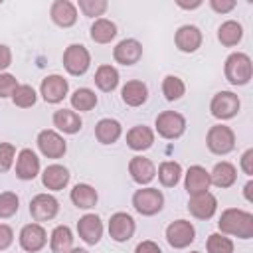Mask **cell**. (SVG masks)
I'll list each match as a JSON object with an SVG mask.
<instances>
[{"mask_svg":"<svg viewBox=\"0 0 253 253\" xmlns=\"http://www.w3.org/2000/svg\"><path fill=\"white\" fill-rule=\"evenodd\" d=\"M38 148L43 156L47 158H61L67 150V144L63 140V136H59L55 130H42L38 134Z\"/></svg>","mask_w":253,"mask_h":253,"instance_id":"10","label":"cell"},{"mask_svg":"<svg viewBox=\"0 0 253 253\" xmlns=\"http://www.w3.org/2000/svg\"><path fill=\"white\" fill-rule=\"evenodd\" d=\"M235 178H237V170L231 162H217L210 174V184L217 188H229L235 184Z\"/></svg>","mask_w":253,"mask_h":253,"instance_id":"25","label":"cell"},{"mask_svg":"<svg viewBox=\"0 0 253 253\" xmlns=\"http://www.w3.org/2000/svg\"><path fill=\"white\" fill-rule=\"evenodd\" d=\"M95 85L105 93L113 91L119 85V71L113 65H101L95 71Z\"/></svg>","mask_w":253,"mask_h":253,"instance_id":"32","label":"cell"},{"mask_svg":"<svg viewBox=\"0 0 253 253\" xmlns=\"http://www.w3.org/2000/svg\"><path fill=\"white\" fill-rule=\"evenodd\" d=\"M95 105H97V95L87 87H81L71 95V107L75 111H91Z\"/></svg>","mask_w":253,"mask_h":253,"instance_id":"34","label":"cell"},{"mask_svg":"<svg viewBox=\"0 0 253 253\" xmlns=\"http://www.w3.org/2000/svg\"><path fill=\"white\" fill-rule=\"evenodd\" d=\"M239 107H241L239 97L235 93H231V91H219V93H215L213 99H211V103H210L211 115L215 119H221V121L235 117L237 111H239Z\"/></svg>","mask_w":253,"mask_h":253,"instance_id":"6","label":"cell"},{"mask_svg":"<svg viewBox=\"0 0 253 253\" xmlns=\"http://www.w3.org/2000/svg\"><path fill=\"white\" fill-rule=\"evenodd\" d=\"M128 172L136 184H148L156 176V168H154L152 160H148L144 156H134L128 162Z\"/></svg>","mask_w":253,"mask_h":253,"instance_id":"22","label":"cell"},{"mask_svg":"<svg viewBox=\"0 0 253 253\" xmlns=\"http://www.w3.org/2000/svg\"><path fill=\"white\" fill-rule=\"evenodd\" d=\"M42 184L53 192L63 190L69 184V170L61 164H49L42 174Z\"/></svg>","mask_w":253,"mask_h":253,"instance_id":"20","label":"cell"},{"mask_svg":"<svg viewBox=\"0 0 253 253\" xmlns=\"http://www.w3.org/2000/svg\"><path fill=\"white\" fill-rule=\"evenodd\" d=\"M178 6H180V8H186V10H192V8L202 6V0H196V2H192V4H184L182 0H178Z\"/></svg>","mask_w":253,"mask_h":253,"instance_id":"47","label":"cell"},{"mask_svg":"<svg viewBox=\"0 0 253 253\" xmlns=\"http://www.w3.org/2000/svg\"><path fill=\"white\" fill-rule=\"evenodd\" d=\"M18 196L14 192H4L0 194V219H8L18 211Z\"/></svg>","mask_w":253,"mask_h":253,"instance_id":"38","label":"cell"},{"mask_svg":"<svg viewBox=\"0 0 253 253\" xmlns=\"http://www.w3.org/2000/svg\"><path fill=\"white\" fill-rule=\"evenodd\" d=\"M162 93L168 101H178L184 93H186V85L180 77L176 75H166L162 81Z\"/></svg>","mask_w":253,"mask_h":253,"instance_id":"35","label":"cell"},{"mask_svg":"<svg viewBox=\"0 0 253 253\" xmlns=\"http://www.w3.org/2000/svg\"><path fill=\"white\" fill-rule=\"evenodd\" d=\"M186 192L190 196H198V194H204L208 192L210 188V172L202 166H190L188 172H186Z\"/></svg>","mask_w":253,"mask_h":253,"instance_id":"19","label":"cell"},{"mask_svg":"<svg viewBox=\"0 0 253 253\" xmlns=\"http://www.w3.org/2000/svg\"><path fill=\"white\" fill-rule=\"evenodd\" d=\"M59 211V202L51 194H38L30 202V213L34 221H49L57 215Z\"/></svg>","mask_w":253,"mask_h":253,"instance_id":"9","label":"cell"},{"mask_svg":"<svg viewBox=\"0 0 253 253\" xmlns=\"http://www.w3.org/2000/svg\"><path fill=\"white\" fill-rule=\"evenodd\" d=\"M12 241H14V231H12V227L6 225V223H0V251L8 249V247L12 245Z\"/></svg>","mask_w":253,"mask_h":253,"instance_id":"42","label":"cell"},{"mask_svg":"<svg viewBox=\"0 0 253 253\" xmlns=\"http://www.w3.org/2000/svg\"><path fill=\"white\" fill-rule=\"evenodd\" d=\"M10 63H12V51H10L8 45L0 43V71H4L6 67H10Z\"/></svg>","mask_w":253,"mask_h":253,"instance_id":"45","label":"cell"},{"mask_svg":"<svg viewBox=\"0 0 253 253\" xmlns=\"http://www.w3.org/2000/svg\"><path fill=\"white\" fill-rule=\"evenodd\" d=\"M152 142H154V132L144 125H136L126 132V144L132 150H146L152 146Z\"/></svg>","mask_w":253,"mask_h":253,"instance_id":"24","label":"cell"},{"mask_svg":"<svg viewBox=\"0 0 253 253\" xmlns=\"http://www.w3.org/2000/svg\"><path fill=\"white\" fill-rule=\"evenodd\" d=\"M123 128H121V123L115 121V119H101L95 126V136L101 144H113L119 140Z\"/></svg>","mask_w":253,"mask_h":253,"instance_id":"26","label":"cell"},{"mask_svg":"<svg viewBox=\"0 0 253 253\" xmlns=\"http://www.w3.org/2000/svg\"><path fill=\"white\" fill-rule=\"evenodd\" d=\"M132 206L138 213L142 215H154L162 210L164 206V196L160 190L156 188H142V190H136L134 196H132Z\"/></svg>","mask_w":253,"mask_h":253,"instance_id":"3","label":"cell"},{"mask_svg":"<svg viewBox=\"0 0 253 253\" xmlns=\"http://www.w3.org/2000/svg\"><path fill=\"white\" fill-rule=\"evenodd\" d=\"M49 247L53 253H69L73 249V233L67 225H57L51 231Z\"/></svg>","mask_w":253,"mask_h":253,"instance_id":"28","label":"cell"},{"mask_svg":"<svg viewBox=\"0 0 253 253\" xmlns=\"http://www.w3.org/2000/svg\"><path fill=\"white\" fill-rule=\"evenodd\" d=\"M38 172H40V158L36 156V152L30 148L20 150L16 160V176L20 180H34Z\"/></svg>","mask_w":253,"mask_h":253,"instance_id":"18","label":"cell"},{"mask_svg":"<svg viewBox=\"0 0 253 253\" xmlns=\"http://www.w3.org/2000/svg\"><path fill=\"white\" fill-rule=\"evenodd\" d=\"M208 253H233V241L221 233H211L208 237Z\"/></svg>","mask_w":253,"mask_h":253,"instance_id":"37","label":"cell"},{"mask_svg":"<svg viewBox=\"0 0 253 253\" xmlns=\"http://www.w3.org/2000/svg\"><path fill=\"white\" fill-rule=\"evenodd\" d=\"M77 6L85 16L93 18V16H103V12L107 10L109 4H107V0H79Z\"/></svg>","mask_w":253,"mask_h":253,"instance_id":"39","label":"cell"},{"mask_svg":"<svg viewBox=\"0 0 253 253\" xmlns=\"http://www.w3.org/2000/svg\"><path fill=\"white\" fill-rule=\"evenodd\" d=\"M77 233H79V237H81L85 243H89V245L99 243V239H101V235H103V223H101L99 215H95V213H85V215L77 221Z\"/></svg>","mask_w":253,"mask_h":253,"instance_id":"15","label":"cell"},{"mask_svg":"<svg viewBox=\"0 0 253 253\" xmlns=\"http://www.w3.org/2000/svg\"><path fill=\"white\" fill-rule=\"evenodd\" d=\"M221 233L235 235L241 239H251L253 237V215L249 211L237 210V208H227L221 211V217L217 221Z\"/></svg>","mask_w":253,"mask_h":253,"instance_id":"1","label":"cell"},{"mask_svg":"<svg viewBox=\"0 0 253 253\" xmlns=\"http://www.w3.org/2000/svg\"><path fill=\"white\" fill-rule=\"evenodd\" d=\"M251 188H253V182L249 180V182L245 184V200H247V202H253V198H251Z\"/></svg>","mask_w":253,"mask_h":253,"instance_id":"48","label":"cell"},{"mask_svg":"<svg viewBox=\"0 0 253 253\" xmlns=\"http://www.w3.org/2000/svg\"><path fill=\"white\" fill-rule=\"evenodd\" d=\"M132 233H134V219L128 213L117 211V213L111 215V219H109V235L115 241H119V243L128 241L132 237Z\"/></svg>","mask_w":253,"mask_h":253,"instance_id":"13","label":"cell"},{"mask_svg":"<svg viewBox=\"0 0 253 253\" xmlns=\"http://www.w3.org/2000/svg\"><path fill=\"white\" fill-rule=\"evenodd\" d=\"M206 142H208V148L213 152V154H227L233 150L235 146V134L229 126L225 125H213L210 130H208V136H206Z\"/></svg>","mask_w":253,"mask_h":253,"instance_id":"4","label":"cell"},{"mask_svg":"<svg viewBox=\"0 0 253 253\" xmlns=\"http://www.w3.org/2000/svg\"><path fill=\"white\" fill-rule=\"evenodd\" d=\"M47 243V233L40 223H28L22 227L20 231V245L24 251L28 253H36L40 249H43V245Z\"/></svg>","mask_w":253,"mask_h":253,"instance_id":"11","label":"cell"},{"mask_svg":"<svg viewBox=\"0 0 253 253\" xmlns=\"http://www.w3.org/2000/svg\"><path fill=\"white\" fill-rule=\"evenodd\" d=\"M97 190L89 184H77L73 190H71V202L81 208V210H89L97 204Z\"/></svg>","mask_w":253,"mask_h":253,"instance_id":"30","label":"cell"},{"mask_svg":"<svg viewBox=\"0 0 253 253\" xmlns=\"http://www.w3.org/2000/svg\"><path fill=\"white\" fill-rule=\"evenodd\" d=\"M241 38H243V28H241V24L235 22V20L223 22V24L219 26V30H217V40H219L221 45H225V47L237 45V43L241 42Z\"/></svg>","mask_w":253,"mask_h":253,"instance_id":"29","label":"cell"},{"mask_svg":"<svg viewBox=\"0 0 253 253\" xmlns=\"http://www.w3.org/2000/svg\"><path fill=\"white\" fill-rule=\"evenodd\" d=\"M121 97L128 107H140L148 97V89H146V85L142 81H128L123 87Z\"/></svg>","mask_w":253,"mask_h":253,"instance_id":"27","label":"cell"},{"mask_svg":"<svg viewBox=\"0 0 253 253\" xmlns=\"http://www.w3.org/2000/svg\"><path fill=\"white\" fill-rule=\"evenodd\" d=\"M196 239V229L186 219H176L166 227V241L174 249H184Z\"/></svg>","mask_w":253,"mask_h":253,"instance_id":"8","label":"cell"},{"mask_svg":"<svg viewBox=\"0 0 253 253\" xmlns=\"http://www.w3.org/2000/svg\"><path fill=\"white\" fill-rule=\"evenodd\" d=\"M69 253H89L87 249H81V247H75V249H71Z\"/></svg>","mask_w":253,"mask_h":253,"instance_id":"49","label":"cell"},{"mask_svg":"<svg viewBox=\"0 0 253 253\" xmlns=\"http://www.w3.org/2000/svg\"><path fill=\"white\" fill-rule=\"evenodd\" d=\"M174 42H176V47L180 51L192 53L202 45V32H200V28L186 24V26L178 28V32L174 36Z\"/></svg>","mask_w":253,"mask_h":253,"instance_id":"17","label":"cell"},{"mask_svg":"<svg viewBox=\"0 0 253 253\" xmlns=\"http://www.w3.org/2000/svg\"><path fill=\"white\" fill-rule=\"evenodd\" d=\"M16 89H18V81H16V77L10 75V73H0V99L12 97Z\"/></svg>","mask_w":253,"mask_h":253,"instance_id":"41","label":"cell"},{"mask_svg":"<svg viewBox=\"0 0 253 253\" xmlns=\"http://www.w3.org/2000/svg\"><path fill=\"white\" fill-rule=\"evenodd\" d=\"M156 130L162 138H178L186 130V119L176 111H164L156 117Z\"/></svg>","mask_w":253,"mask_h":253,"instance_id":"5","label":"cell"},{"mask_svg":"<svg viewBox=\"0 0 253 253\" xmlns=\"http://www.w3.org/2000/svg\"><path fill=\"white\" fill-rule=\"evenodd\" d=\"M14 154H16L14 144H10V142H0V172L10 170V166H12V162H14Z\"/></svg>","mask_w":253,"mask_h":253,"instance_id":"40","label":"cell"},{"mask_svg":"<svg viewBox=\"0 0 253 253\" xmlns=\"http://www.w3.org/2000/svg\"><path fill=\"white\" fill-rule=\"evenodd\" d=\"M241 168H243V172L247 176L253 174V148H249V150L243 152V156H241Z\"/></svg>","mask_w":253,"mask_h":253,"instance_id":"44","label":"cell"},{"mask_svg":"<svg viewBox=\"0 0 253 253\" xmlns=\"http://www.w3.org/2000/svg\"><path fill=\"white\" fill-rule=\"evenodd\" d=\"M115 36H117V26L111 20L99 18V20L93 22V26H91V40L95 43H109Z\"/></svg>","mask_w":253,"mask_h":253,"instance_id":"31","label":"cell"},{"mask_svg":"<svg viewBox=\"0 0 253 253\" xmlns=\"http://www.w3.org/2000/svg\"><path fill=\"white\" fill-rule=\"evenodd\" d=\"M134 253H162V251L154 241H142V243L136 245Z\"/></svg>","mask_w":253,"mask_h":253,"instance_id":"46","label":"cell"},{"mask_svg":"<svg viewBox=\"0 0 253 253\" xmlns=\"http://www.w3.org/2000/svg\"><path fill=\"white\" fill-rule=\"evenodd\" d=\"M36 99H38V95H36L34 87H30V85H18V89H16L14 95H12L14 105L20 107V109L32 107V105L36 103Z\"/></svg>","mask_w":253,"mask_h":253,"instance_id":"36","label":"cell"},{"mask_svg":"<svg viewBox=\"0 0 253 253\" xmlns=\"http://www.w3.org/2000/svg\"><path fill=\"white\" fill-rule=\"evenodd\" d=\"M89 63H91V55H89L87 47L81 43L69 45L63 53V67L71 75H83L89 69Z\"/></svg>","mask_w":253,"mask_h":253,"instance_id":"7","label":"cell"},{"mask_svg":"<svg viewBox=\"0 0 253 253\" xmlns=\"http://www.w3.org/2000/svg\"><path fill=\"white\" fill-rule=\"evenodd\" d=\"M251 75H253V65L249 55L237 51L225 59V79L231 85H245L249 83Z\"/></svg>","mask_w":253,"mask_h":253,"instance_id":"2","label":"cell"},{"mask_svg":"<svg viewBox=\"0 0 253 253\" xmlns=\"http://www.w3.org/2000/svg\"><path fill=\"white\" fill-rule=\"evenodd\" d=\"M210 6L219 12V14H225V12H231L235 8V2L233 0H210Z\"/></svg>","mask_w":253,"mask_h":253,"instance_id":"43","label":"cell"},{"mask_svg":"<svg viewBox=\"0 0 253 253\" xmlns=\"http://www.w3.org/2000/svg\"><path fill=\"white\" fill-rule=\"evenodd\" d=\"M180 176H182V166L174 160H166L158 166V180L162 186L166 188H172L180 182Z\"/></svg>","mask_w":253,"mask_h":253,"instance_id":"33","label":"cell"},{"mask_svg":"<svg viewBox=\"0 0 253 253\" xmlns=\"http://www.w3.org/2000/svg\"><path fill=\"white\" fill-rule=\"evenodd\" d=\"M188 210L198 219H210L215 213V210H217V200H215L213 194L204 192V194H198V196H192L190 198Z\"/></svg>","mask_w":253,"mask_h":253,"instance_id":"14","label":"cell"},{"mask_svg":"<svg viewBox=\"0 0 253 253\" xmlns=\"http://www.w3.org/2000/svg\"><path fill=\"white\" fill-rule=\"evenodd\" d=\"M67 89H69V83L61 75H47L40 85V93H42L45 103L63 101V97L67 95Z\"/></svg>","mask_w":253,"mask_h":253,"instance_id":"12","label":"cell"},{"mask_svg":"<svg viewBox=\"0 0 253 253\" xmlns=\"http://www.w3.org/2000/svg\"><path fill=\"white\" fill-rule=\"evenodd\" d=\"M53 125H55L61 132H65V134H75V132L81 130L83 121H81V117H79L75 111L59 109V111L53 113Z\"/></svg>","mask_w":253,"mask_h":253,"instance_id":"23","label":"cell"},{"mask_svg":"<svg viewBox=\"0 0 253 253\" xmlns=\"http://www.w3.org/2000/svg\"><path fill=\"white\" fill-rule=\"evenodd\" d=\"M190 253H200V251H190Z\"/></svg>","mask_w":253,"mask_h":253,"instance_id":"50","label":"cell"},{"mask_svg":"<svg viewBox=\"0 0 253 253\" xmlns=\"http://www.w3.org/2000/svg\"><path fill=\"white\" fill-rule=\"evenodd\" d=\"M51 20L61 28H71L77 22V8L67 0H55L51 4Z\"/></svg>","mask_w":253,"mask_h":253,"instance_id":"21","label":"cell"},{"mask_svg":"<svg viewBox=\"0 0 253 253\" xmlns=\"http://www.w3.org/2000/svg\"><path fill=\"white\" fill-rule=\"evenodd\" d=\"M113 57H115L117 63H123V65H134V63L142 57V45H140L136 40H132V38L123 40V42H119V43L115 45V49H113Z\"/></svg>","mask_w":253,"mask_h":253,"instance_id":"16","label":"cell"}]
</instances>
